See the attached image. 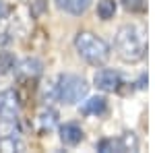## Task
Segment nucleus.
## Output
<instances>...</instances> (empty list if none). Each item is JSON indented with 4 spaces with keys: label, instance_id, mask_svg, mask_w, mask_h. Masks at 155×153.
I'll list each match as a JSON object with an SVG mask.
<instances>
[{
    "label": "nucleus",
    "instance_id": "nucleus-9",
    "mask_svg": "<svg viewBox=\"0 0 155 153\" xmlns=\"http://www.w3.org/2000/svg\"><path fill=\"white\" fill-rule=\"evenodd\" d=\"M107 110V104L104 97H91L89 101H85V106L81 108V112L83 114H91V116H101V114H106Z\"/></svg>",
    "mask_w": 155,
    "mask_h": 153
},
{
    "label": "nucleus",
    "instance_id": "nucleus-5",
    "mask_svg": "<svg viewBox=\"0 0 155 153\" xmlns=\"http://www.w3.org/2000/svg\"><path fill=\"white\" fill-rule=\"evenodd\" d=\"M97 89L106 91V93H114L118 91L120 85H122V79L116 71H110V68H101V71L95 72V79H93Z\"/></svg>",
    "mask_w": 155,
    "mask_h": 153
},
{
    "label": "nucleus",
    "instance_id": "nucleus-13",
    "mask_svg": "<svg viewBox=\"0 0 155 153\" xmlns=\"http://www.w3.org/2000/svg\"><path fill=\"white\" fill-rule=\"evenodd\" d=\"M15 66H17V58L12 56L11 52H0V77L12 72Z\"/></svg>",
    "mask_w": 155,
    "mask_h": 153
},
{
    "label": "nucleus",
    "instance_id": "nucleus-2",
    "mask_svg": "<svg viewBox=\"0 0 155 153\" xmlns=\"http://www.w3.org/2000/svg\"><path fill=\"white\" fill-rule=\"evenodd\" d=\"M74 48H77L79 56L85 62L93 64V66H99V64H104L110 58V46H107L101 37L93 35L89 31H79L77 33V37H74Z\"/></svg>",
    "mask_w": 155,
    "mask_h": 153
},
{
    "label": "nucleus",
    "instance_id": "nucleus-16",
    "mask_svg": "<svg viewBox=\"0 0 155 153\" xmlns=\"http://www.w3.org/2000/svg\"><path fill=\"white\" fill-rule=\"evenodd\" d=\"M58 99V87L54 85V83H46L44 87H41V101L44 104H52V101H56Z\"/></svg>",
    "mask_w": 155,
    "mask_h": 153
},
{
    "label": "nucleus",
    "instance_id": "nucleus-12",
    "mask_svg": "<svg viewBox=\"0 0 155 153\" xmlns=\"http://www.w3.org/2000/svg\"><path fill=\"white\" fill-rule=\"evenodd\" d=\"M114 12H116V2L114 0H99L97 2V15H99V19L110 21L114 17Z\"/></svg>",
    "mask_w": 155,
    "mask_h": 153
},
{
    "label": "nucleus",
    "instance_id": "nucleus-1",
    "mask_svg": "<svg viewBox=\"0 0 155 153\" xmlns=\"http://www.w3.org/2000/svg\"><path fill=\"white\" fill-rule=\"evenodd\" d=\"M114 46H116V54L124 62H139L147 50L145 35L137 25H122L116 33Z\"/></svg>",
    "mask_w": 155,
    "mask_h": 153
},
{
    "label": "nucleus",
    "instance_id": "nucleus-15",
    "mask_svg": "<svg viewBox=\"0 0 155 153\" xmlns=\"http://www.w3.org/2000/svg\"><path fill=\"white\" fill-rule=\"evenodd\" d=\"M17 120H0V137H19Z\"/></svg>",
    "mask_w": 155,
    "mask_h": 153
},
{
    "label": "nucleus",
    "instance_id": "nucleus-8",
    "mask_svg": "<svg viewBox=\"0 0 155 153\" xmlns=\"http://www.w3.org/2000/svg\"><path fill=\"white\" fill-rule=\"evenodd\" d=\"M93 0H58V6L71 15H83Z\"/></svg>",
    "mask_w": 155,
    "mask_h": 153
},
{
    "label": "nucleus",
    "instance_id": "nucleus-4",
    "mask_svg": "<svg viewBox=\"0 0 155 153\" xmlns=\"http://www.w3.org/2000/svg\"><path fill=\"white\" fill-rule=\"evenodd\" d=\"M21 114V101L19 95L12 89L0 91V120H17Z\"/></svg>",
    "mask_w": 155,
    "mask_h": 153
},
{
    "label": "nucleus",
    "instance_id": "nucleus-11",
    "mask_svg": "<svg viewBox=\"0 0 155 153\" xmlns=\"http://www.w3.org/2000/svg\"><path fill=\"white\" fill-rule=\"evenodd\" d=\"M0 151L4 153H23L25 151V143L21 141V137H0Z\"/></svg>",
    "mask_w": 155,
    "mask_h": 153
},
{
    "label": "nucleus",
    "instance_id": "nucleus-7",
    "mask_svg": "<svg viewBox=\"0 0 155 153\" xmlns=\"http://www.w3.org/2000/svg\"><path fill=\"white\" fill-rule=\"evenodd\" d=\"M60 141L64 143V145H68V147L79 145V143L83 141V130H81V126L79 124H64L60 128Z\"/></svg>",
    "mask_w": 155,
    "mask_h": 153
},
{
    "label": "nucleus",
    "instance_id": "nucleus-18",
    "mask_svg": "<svg viewBox=\"0 0 155 153\" xmlns=\"http://www.w3.org/2000/svg\"><path fill=\"white\" fill-rule=\"evenodd\" d=\"M122 6L126 11L139 12V11H145V0H122Z\"/></svg>",
    "mask_w": 155,
    "mask_h": 153
},
{
    "label": "nucleus",
    "instance_id": "nucleus-19",
    "mask_svg": "<svg viewBox=\"0 0 155 153\" xmlns=\"http://www.w3.org/2000/svg\"><path fill=\"white\" fill-rule=\"evenodd\" d=\"M6 15H8V6H6L4 0H0V19H4Z\"/></svg>",
    "mask_w": 155,
    "mask_h": 153
},
{
    "label": "nucleus",
    "instance_id": "nucleus-3",
    "mask_svg": "<svg viewBox=\"0 0 155 153\" xmlns=\"http://www.w3.org/2000/svg\"><path fill=\"white\" fill-rule=\"evenodd\" d=\"M58 99L64 104H79L83 101L87 93H89V85L85 83V79L77 77V75H62L58 77Z\"/></svg>",
    "mask_w": 155,
    "mask_h": 153
},
{
    "label": "nucleus",
    "instance_id": "nucleus-6",
    "mask_svg": "<svg viewBox=\"0 0 155 153\" xmlns=\"http://www.w3.org/2000/svg\"><path fill=\"white\" fill-rule=\"evenodd\" d=\"M41 71H44V64L37 58H25L19 64L17 75H19V79H37L41 75Z\"/></svg>",
    "mask_w": 155,
    "mask_h": 153
},
{
    "label": "nucleus",
    "instance_id": "nucleus-14",
    "mask_svg": "<svg viewBox=\"0 0 155 153\" xmlns=\"http://www.w3.org/2000/svg\"><path fill=\"white\" fill-rule=\"evenodd\" d=\"M118 149L120 151H137L139 149V141L134 137V132H124L118 139Z\"/></svg>",
    "mask_w": 155,
    "mask_h": 153
},
{
    "label": "nucleus",
    "instance_id": "nucleus-10",
    "mask_svg": "<svg viewBox=\"0 0 155 153\" xmlns=\"http://www.w3.org/2000/svg\"><path fill=\"white\" fill-rule=\"evenodd\" d=\"M37 124L41 130H52L56 124H58V114L52 110V108H46L37 114Z\"/></svg>",
    "mask_w": 155,
    "mask_h": 153
},
{
    "label": "nucleus",
    "instance_id": "nucleus-17",
    "mask_svg": "<svg viewBox=\"0 0 155 153\" xmlns=\"http://www.w3.org/2000/svg\"><path fill=\"white\" fill-rule=\"evenodd\" d=\"M120 151L118 149V141H114V139H106V141H101V143H97V151H101V153H110V151Z\"/></svg>",
    "mask_w": 155,
    "mask_h": 153
}]
</instances>
